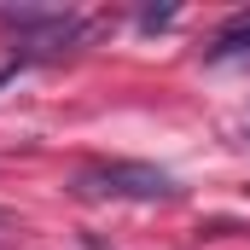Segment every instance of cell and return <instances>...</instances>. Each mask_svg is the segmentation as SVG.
Wrapping results in <instances>:
<instances>
[{
  "mask_svg": "<svg viewBox=\"0 0 250 250\" xmlns=\"http://www.w3.org/2000/svg\"><path fill=\"white\" fill-rule=\"evenodd\" d=\"M70 192L76 198H87V204H163V198H175V175L169 169H157V163H128V157H117V163H93V169H82L76 181H70Z\"/></svg>",
  "mask_w": 250,
  "mask_h": 250,
  "instance_id": "obj_1",
  "label": "cell"
},
{
  "mask_svg": "<svg viewBox=\"0 0 250 250\" xmlns=\"http://www.w3.org/2000/svg\"><path fill=\"white\" fill-rule=\"evenodd\" d=\"M209 59H250V12H245V18H233V23L215 35Z\"/></svg>",
  "mask_w": 250,
  "mask_h": 250,
  "instance_id": "obj_2",
  "label": "cell"
},
{
  "mask_svg": "<svg viewBox=\"0 0 250 250\" xmlns=\"http://www.w3.org/2000/svg\"><path fill=\"white\" fill-rule=\"evenodd\" d=\"M12 76H18V64H0V87H6V82H12Z\"/></svg>",
  "mask_w": 250,
  "mask_h": 250,
  "instance_id": "obj_3",
  "label": "cell"
}]
</instances>
